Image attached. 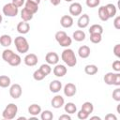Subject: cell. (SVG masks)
I'll list each match as a JSON object with an SVG mask.
<instances>
[{
    "label": "cell",
    "instance_id": "obj_1",
    "mask_svg": "<svg viewBox=\"0 0 120 120\" xmlns=\"http://www.w3.org/2000/svg\"><path fill=\"white\" fill-rule=\"evenodd\" d=\"M61 58L63 60V62L68 66V67H74L77 64V58L75 55V52H73V50L71 49H65L62 52L61 54Z\"/></svg>",
    "mask_w": 120,
    "mask_h": 120
},
{
    "label": "cell",
    "instance_id": "obj_2",
    "mask_svg": "<svg viewBox=\"0 0 120 120\" xmlns=\"http://www.w3.org/2000/svg\"><path fill=\"white\" fill-rule=\"evenodd\" d=\"M14 44H15L16 50L20 53H25L29 50V43H28L27 39L25 38L22 37V36H19V37L15 38Z\"/></svg>",
    "mask_w": 120,
    "mask_h": 120
},
{
    "label": "cell",
    "instance_id": "obj_3",
    "mask_svg": "<svg viewBox=\"0 0 120 120\" xmlns=\"http://www.w3.org/2000/svg\"><path fill=\"white\" fill-rule=\"evenodd\" d=\"M17 112H18V107H17V105H15L14 103H9V104L7 105V107L3 111L2 116L6 120H11V119L15 118Z\"/></svg>",
    "mask_w": 120,
    "mask_h": 120
},
{
    "label": "cell",
    "instance_id": "obj_4",
    "mask_svg": "<svg viewBox=\"0 0 120 120\" xmlns=\"http://www.w3.org/2000/svg\"><path fill=\"white\" fill-rule=\"evenodd\" d=\"M3 14L7 17H15L19 12V8H17L12 3H8L3 7Z\"/></svg>",
    "mask_w": 120,
    "mask_h": 120
},
{
    "label": "cell",
    "instance_id": "obj_5",
    "mask_svg": "<svg viewBox=\"0 0 120 120\" xmlns=\"http://www.w3.org/2000/svg\"><path fill=\"white\" fill-rule=\"evenodd\" d=\"M22 89L19 83H14L9 88V95L14 99L19 98L22 96Z\"/></svg>",
    "mask_w": 120,
    "mask_h": 120
},
{
    "label": "cell",
    "instance_id": "obj_6",
    "mask_svg": "<svg viewBox=\"0 0 120 120\" xmlns=\"http://www.w3.org/2000/svg\"><path fill=\"white\" fill-rule=\"evenodd\" d=\"M64 94L66 97L68 98H71L73 96H75L76 92H77V88H76V85L72 82H68L65 86H64Z\"/></svg>",
    "mask_w": 120,
    "mask_h": 120
},
{
    "label": "cell",
    "instance_id": "obj_7",
    "mask_svg": "<svg viewBox=\"0 0 120 120\" xmlns=\"http://www.w3.org/2000/svg\"><path fill=\"white\" fill-rule=\"evenodd\" d=\"M69 13L70 15L72 16H79L82 14V7L80 3L78 2H75V3H72L70 6H69Z\"/></svg>",
    "mask_w": 120,
    "mask_h": 120
},
{
    "label": "cell",
    "instance_id": "obj_8",
    "mask_svg": "<svg viewBox=\"0 0 120 120\" xmlns=\"http://www.w3.org/2000/svg\"><path fill=\"white\" fill-rule=\"evenodd\" d=\"M38 56L35 54V53H28L25 55L24 59H23V62L26 66L28 67H34L38 64Z\"/></svg>",
    "mask_w": 120,
    "mask_h": 120
},
{
    "label": "cell",
    "instance_id": "obj_9",
    "mask_svg": "<svg viewBox=\"0 0 120 120\" xmlns=\"http://www.w3.org/2000/svg\"><path fill=\"white\" fill-rule=\"evenodd\" d=\"M45 60L47 62V64L49 65H56L59 61V56L56 52H50L46 54L45 56Z\"/></svg>",
    "mask_w": 120,
    "mask_h": 120
},
{
    "label": "cell",
    "instance_id": "obj_10",
    "mask_svg": "<svg viewBox=\"0 0 120 120\" xmlns=\"http://www.w3.org/2000/svg\"><path fill=\"white\" fill-rule=\"evenodd\" d=\"M53 74L56 76V77H64L67 72H68V69L67 68L64 66V65H55V67L53 68V70H52Z\"/></svg>",
    "mask_w": 120,
    "mask_h": 120
},
{
    "label": "cell",
    "instance_id": "obj_11",
    "mask_svg": "<svg viewBox=\"0 0 120 120\" xmlns=\"http://www.w3.org/2000/svg\"><path fill=\"white\" fill-rule=\"evenodd\" d=\"M51 104L54 109H59L65 104V99H64V98L62 96L56 95L55 97L52 98V99L51 101Z\"/></svg>",
    "mask_w": 120,
    "mask_h": 120
},
{
    "label": "cell",
    "instance_id": "obj_12",
    "mask_svg": "<svg viewBox=\"0 0 120 120\" xmlns=\"http://www.w3.org/2000/svg\"><path fill=\"white\" fill-rule=\"evenodd\" d=\"M60 24L64 28H69L73 25V18L70 15H64L60 19Z\"/></svg>",
    "mask_w": 120,
    "mask_h": 120
},
{
    "label": "cell",
    "instance_id": "obj_13",
    "mask_svg": "<svg viewBox=\"0 0 120 120\" xmlns=\"http://www.w3.org/2000/svg\"><path fill=\"white\" fill-rule=\"evenodd\" d=\"M89 22H90L89 16H88L87 14H82V15H81V16L79 17L78 22H77V24H78V26H79L80 28L83 29V28H85V27L88 26Z\"/></svg>",
    "mask_w": 120,
    "mask_h": 120
},
{
    "label": "cell",
    "instance_id": "obj_14",
    "mask_svg": "<svg viewBox=\"0 0 120 120\" xmlns=\"http://www.w3.org/2000/svg\"><path fill=\"white\" fill-rule=\"evenodd\" d=\"M30 30V24L27 22H24V21H22L21 22H19L17 24V31L20 33V34H27Z\"/></svg>",
    "mask_w": 120,
    "mask_h": 120
},
{
    "label": "cell",
    "instance_id": "obj_15",
    "mask_svg": "<svg viewBox=\"0 0 120 120\" xmlns=\"http://www.w3.org/2000/svg\"><path fill=\"white\" fill-rule=\"evenodd\" d=\"M49 89L52 93H58L62 89V82L60 81H58V80L52 81L50 82V84H49Z\"/></svg>",
    "mask_w": 120,
    "mask_h": 120
},
{
    "label": "cell",
    "instance_id": "obj_16",
    "mask_svg": "<svg viewBox=\"0 0 120 120\" xmlns=\"http://www.w3.org/2000/svg\"><path fill=\"white\" fill-rule=\"evenodd\" d=\"M90 52H91V50H90V48H89L88 46H86V45L81 46V47L79 48V50H78V54H79V56H80L81 58H87V57H89Z\"/></svg>",
    "mask_w": 120,
    "mask_h": 120
},
{
    "label": "cell",
    "instance_id": "obj_17",
    "mask_svg": "<svg viewBox=\"0 0 120 120\" xmlns=\"http://www.w3.org/2000/svg\"><path fill=\"white\" fill-rule=\"evenodd\" d=\"M98 18L103 21V22H106L108 21L110 18H109V15H108V12L106 10V8L105 6H101L100 8H98Z\"/></svg>",
    "mask_w": 120,
    "mask_h": 120
},
{
    "label": "cell",
    "instance_id": "obj_18",
    "mask_svg": "<svg viewBox=\"0 0 120 120\" xmlns=\"http://www.w3.org/2000/svg\"><path fill=\"white\" fill-rule=\"evenodd\" d=\"M33 17H34V14L32 12H30L29 10H27L25 8H23L22 9V11H21V18H22V21L29 22V21H31L33 19Z\"/></svg>",
    "mask_w": 120,
    "mask_h": 120
},
{
    "label": "cell",
    "instance_id": "obj_19",
    "mask_svg": "<svg viewBox=\"0 0 120 120\" xmlns=\"http://www.w3.org/2000/svg\"><path fill=\"white\" fill-rule=\"evenodd\" d=\"M28 112L33 115V116H36L38 114H39L41 112V107L38 105V104H31L29 107H28Z\"/></svg>",
    "mask_w": 120,
    "mask_h": 120
},
{
    "label": "cell",
    "instance_id": "obj_20",
    "mask_svg": "<svg viewBox=\"0 0 120 120\" xmlns=\"http://www.w3.org/2000/svg\"><path fill=\"white\" fill-rule=\"evenodd\" d=\"M11 43H12V38H11V37L9 35L5 34V35H2L0 37V44L2 46L8 47V46L11 45Z\"/></svg>",
    "mask_w": 120,
    "mask_h": 120
},
{
    "label": "cell",
    "instance_id": "obj_21",
    "mask_svg": "<svg viewBox=\"0 0 120 120\" xmlns=\"http://www.w3.org/2000/svg\"><path fill=\"white\" fill-rule=\"evenodd\" d=\"M24 8L27 9V10H29L30 12H32L33 14H35V13H37L38 12V5H37V4H35V3H32V2H30V1H25V3H24Z\"/></svg>",
    "mask_w": 120,
    "mask_h": 120
},
{
    "label": "cell",
    "instance_id": "obj_22",
    "mask_svg": "<svg viewBox=\"0 0 120 120\" xmlns=\"http://www.w3.org/2000/svg\"><path fill=\"white\" fill-rule=\"evenodd\" d=\"M72 38L74 40L78 41V42H81V41H83L85 39V33L82 31V30H76L73 35H72Z\"/></svg>",
    "mask_w": 120,
    "mask_h": 120
},
{
    "label": "cell",
    "instance_id": "obj_23",
    "mask_svg": "<svg viewBox=\"0 0 120 120\" xmlns=\"http://www.w3.org/2000/svg\"><path fill=\"white\" fill-rule=\"evenodd\" d=\"M105 8H106V10L108 12L109 18H112V17H114L116 15V7L113 4L109 3V4H107L105 6Z\"/></svg>",
    "mask_w": 120,
    "mask_h": 120
},
{
    "label": "cell",
    "instance_id": "obj_24",
    "mask_svg": "<svg viewBox=\"0 0 120 120\" xmlns=\"http://www.w3.org/2000/svg\"><path fill=\"white\" fill-rule=\"evenodd\" d=\"M98 68L96 65H86L84 68V72L87 75H95L96 73H98Z\"/></svg>",
    "mask_w": 120,
    "mask_h": 120
},
{
    "label": "cell",
    "instance_id": "obj_25",
    "mask_svg": "<svg viewBox=\"0 0 120 120\" xmlns=\"http://www.w3.org/2000/svg\"><path fill=\"white\" fill-rule=\"evenodd\" d=\"M21 63H22V58H21V56H20L19 54H17V53H14L13 56H12V57L10 58V60L8 61V64H9L10 66H12V67H17V66H19Z\"/></svg>",
    "mask_w": 120,
    "mask_h": 120
},
{
    "label": "cell",
    "instance_id": "obj_26",
    "mask_svg": "<svg viewBox=\"0 0 120 120\" xmlns=\"http://www.w3.org/2000/svg\"><path fill=\"white\" fill-rule=\"evenodd\" d=\"M10 85V78L7 75H0V87L7 88Z\"/></svg>",
    "mask_w": 120,
    "mask_h": 120
},
{
    "label": "cell",
    "instance_id": "obj_27",
    "mask_svg": "<svg viewBox=\"0 0 120 120\" xmlns=\"http://www.w3.org/2000/svg\"><path fill=\"white\" fill-rule=\"evenodd\" d=\"M103 33V27L100 24H93L89 28V34H101Z\"/></svg>",
    "mask_w": 120,
    "mask_h": 120
},
{
    "label": "cell",
    "instance_id": "obj_28",
    "mask_svg": "<svg viewBox=\"0 0 120 120\" xmlns=\"http://www.w3.org/2000/svg\"><path fill=\"white\" fill-rule=\"evenodd\" d=\"M65 112L68 114H72V113H75L76 111H77V107L74 103L72 102H68L66 105H65Z\"/></svg>",
    "mask_w": 120,
    "mask_h": 120
},
{
    "label": "cell",
    "instance_id": "obj_29",
    "mask_svg": "<svg viewBox=\"0 0 120 120\" xmlns=\"http://www.w3.org/2000/svg\"><path fill=\"white\" fill-rule=\"evenodd\" d=\"M14 53H15V52H13L12 50L6 49V50H4L3 52H2V58H3V60H4L5 62H8V61L10 60V58L13 56Z\"/></svg>",
    "mask_w": 120,
    "mask_h": 120
},
{
    "label": "cell",
    "instance_id": "obj_30",
    "mask_svg": "<svg viewBox=\"0 0 120 120\" xmlns=\"http://www.w3.org/2000/svg\"><path fill=\"white\" fill-rule=\"evenodd\" d=\"M114 75H115V73H113V72L106 73L104 78H103L104 79V82L106 84H108V85H112L113 84V80H114Z\"/></svg>",
    "mask_w": 120,
    "mask_h": 120
},
{
    "label": "cell",
    "instance_id": "obj_31",
    "mask_svg": "<svg viewBox=\"0 0 120 120\" xmlns=\"http://www.w3.org/2000/svg\"><path fill=\"white\" fill-rule=\"evenodd\" d=\"M82 110L84 111L85 112H87V113L90 115V113H92L93 111H94V106H93V104H92L91 102L86 101V102H84V103L82 105Z\"/></svg>",
    "mask_w": 120,
    "mask_h": 120
},
{
    "label": "cell",
    "instance_id": "obj_32",
    "mask_svg": "<svg viewBox=\"0 0 120 120\" xmlns=\"http://www.w3.org/2000/svg\"><path fill=\"white\" fill-rule=\"evenodd\" d=\"M58 43H59L60 46H62V47H67V48H68V46L71 45V43H72V39H71V38H69V37L67 35V36L64 37L61 40H59Z\"/></svg>",
    "mask_w": 120,
    "mask_h": 120
},
{
    "label": "cell",
    "instance_id": "obj_33",
    "mask_svg": "<svg viewBox=\"0 0 120 120\" xmlns=\"http://www.w3.org/2000/svg\"><path fill=\"white\" fill-rule=\"evenodd\" d=\"M40 118L42 120H52L53 118V114H52V112L51 111L45 110V111L40 112Z\"/></svg>",
    "mask_w": 120,
    "mask_h": 120
},
{
    "label": "cell",
    "instance_id": "obj_34",
    "mask_svg": "<svg viewBox=\"0 0 120 120\" xmlns=\"http://www.w3.org/2000/svg\"><path fill=\"white\" fill-rule=\"evenodd\" d=\"M101 39H102L101 34H90V41L92 43L98 44L101 41Z\"/></svg>",
    "mask_w": 120,
    "mask_h": 120
},
{
    "label": "cell",
    "instance_id": "obj_35",
    "mask_svg": "<svg viewBox=\"0 0 120 120\" xmlns=\"http://www.w3.org/2000/svg\"><path fill=\"white\" fill-rule=\"evenodd\" d=\"M45 77H46V76L42 73V71H41L39 68L37 69V70H35L34 73H33V78H34L36 81H42Z\"/></svg>",
    "mask_w": 120,
    "mask_h": 120
},
{
    "label": "cell",
    "instance_id": "obj_36",
    "mask_svg": "<svg viewBox=\"0 0 120 120\" xmlns=\"http://www.w3.org/2000/svg\"><path fill=\"white\" fill-rule=\"evenodd\" d=\"M39 69L42 71V73H43L45 76L49 75V74L52 72V68L50 67V65H49V64H42V65L40 66Z\"/></svg>",
    "mask_w": 120,
    "mask_h": 120
},
{
    "label": "cell",
    "instance_id": "obj_37",
    "mask_svg": "<svg viewBox=\"0 0 120 120\" xmlns=\"http://www.w3.org/2000/svg\"><path fill=\"white\" fill-rule=\"evenodd\" d=\"M100 0H86L85 4L88 8H96L99 5Z\"/></svg>",
    "mask_w": 120,
    "mask_h": 120
},
{
    "label": "cell",
    "instance_id": "obj_38",
    "mask_svg": "<svg viewBox=\"0 0 120 120\" xmlns=\"http://www.w3.org/2000/svg\"><path fill=\"white\" fill-rule=\"evenodd\" d=\"M77 116H78V118H79V119H81V120H85V119H87V118L89 117V114L81 109V111H79V112H78Z\"/></svg>",
    "mask_w": 120,
    "mask_h": 120
},
{
    "label": "cell",
    "instance_id": "obj_39",
    "mask_svg": "<svg viewBox=\"0 0 120 120\" xmlns=\"http://www.w3.org/2000/svg\"><path fill=\"white\" fill-rule=\"evenodd\" d=\"M67 36V33L65 32V31H58V32H56L55 33V36H54V38H55V39H56V41L58 42L59 40H61L64 37H66Z\"/></svg>",
    "mask_w": 120,
    "mask_h": 120
},
{
    "label": "cell",
    "instance_id": "obj_40",
    "mask_svg": "<svg viewBox=\"0 0 120 120\" xmlns=\"http://www.w3.org/2000/svg\"><path fill=\"white\" fill-rule=\"evenodd\" d=\"M112 98L115 101H120V88H116L112 92Z\"/></svg>",
    "mask_w": 120,
    "mask_h": 120
},
{
    "label": "cell",
    "instance_id": "obj_41",
    "mask_svg": "<svg viewBox=\"0 0 120 120\" xmlns=\"http://www.w3.org/2000/svg\"><path fill=\"white\" fill-rule=\"evenodd\" d=\"M112 85H116L119 86L120 85V74L119 72H116L114 75V80H113V84Z\"/></svg>",
    "mask_w": 120,
    "mask_h": 120
},
{
    "label": "cell",
    "instance_id": "obj_42",
    "mask_svg": "<svg viewBox=\"0 0 120 120\" xmlns=\"http://www.w3.org/2000/svg\"><path fill=\"white\" fill-rule=\"evenodd\" d=\"M112 68H113V70H115L116 72H119V71H120V61H119V60H115V61L112 63Z\"/></svg>",
    "mask_w": 120,
    "mask_h": 120
},
{
    "label": "cell",
    "instance_id": "obj_43",
    "mask_svg": "<svg viewBox=\"0 0 120 120\" xmlns=\"http://www.w3.org/2000/svg\"><path fill=\"white\" fill-rule=\"evenodd\" d=\"M113 26L115 29H120V16H116L113 20Z\"/></svg>",
    "mask_w": 120,
    "mask_h": 120
},
{
    "label": "cell",
    "instance_id": "obj_44",
    "mask_svg": "<svg viewBox=\"0 0 120 120\" xmlns=\"http://www.w3.org/2000/svg\"><path fill=\"white\" fill-rule=\"evenodd\" d=\"M113 53L116 57H120V44H116L113 47Z\"/></svg>",
    "mask_w": 120,
    "mask_h": 120
},
{
    "label": "cell",
    "instance_id": "obj_45",
    "mask_svg": "<svg viewBox=\"0 0 120 120\" xmlns=\"http://www.w3.org/2000/svg\"><path fill=\"white\" fill-rule=\"evenodd\" d=\"M11 3L14 4L17 8H21V7H22V5H24L25 0H12Z\"/></svg>",
    "mask_w": 120,
    "mask_h": 120
},
{
    "label": "cell",
    "instance_id": "obj_46",
    "mask_svg": "<svg viewBox=\"0 0 120 120\" xmlns=\"http://www.w3.org/2000/svg\"><path fill=\"white\" fill-rule=\"evenodd\" d=\"M105 119L106 120H117V117L114 114H112V113H108L105 116Z\"/></svg>",
    "mask_w": 120,
    "mask_h": 120
},
{
    "label": "cell",
    "instance_id": "obj_47",
    "mask_svg": "<svg viewBox=\"0 0 120 120\" xmlns=\"http://www.w3.org/2000/svg\"><path fill=\"white\" fill-rule=\"evenodd\" d=\"M70 119H71V117H70V115H68V113L62 114L59 116V120H70Z\"/></svg>",
    "mask_w": 120,
    "mask_h": 120
},
{
    "label": "cell",
    "instance_id": "obj_48",
    "mask_svg": "<svg viewBox=\"0 0 120 120\" xmlns=\"http://www.w3.org/2000/svg\"><path fill=\"white\" fill-rule=\"evenodd\" d=\"M50 2H51V4L53 5V6H58V5L60 4L61 0H50Z\"/></svg>",
    "mask_w": 120,
    "mask_h": 120
},
{
    "label": "cell",
    "instance_id": "obj_49",
    "mask_svg": "<svg viewBox=\"0 0 120 120\" xmlns=\"http://www.w3.org/2000/svg\"><path fill=\"white\" fill-rule=\"evenodd\" d=\"M27 1H30V2L35 3V4H37V5H38V4L40 3V0H27Z\"/></svg>",
    "mask_w": 120,
    "mask_h": 120
},
{
    "label": "cell",
    "instance_id": "obj_50",
    "mask_svg": "<svg viewBox=\"0 0 120 120\" xmlns=\"http://www.w3.org/2000/svg\"><path fill=\"white\" fill-rule=\"evenodd\" d=\"M91 119H98V120H100V117H98V116H93V117H91Z\"/></svg>",
    "mask_w": 120,
    "mask_h": 120
},
{
    "label": "cell",
    "instance_id": "obj_51",
    "mask_svg": "<svg viewBox=\"0 0 120 120\" xmlns=\"http://www.w3.org/2000/svg\"><path fill=\"white\" fill-rule=\"evenodd\" d=\"M2 20H3V18H2V15H1V13H0V23L2 22Z\"/></svg>",
    "mask_w": 120,
    "mask_h": 120
},
{
    "label": "cell",
    "instance_id": "obj_52",
    "mask_svg": "<svg viewBox=\"0 0 120 120\" xmlns=\"http://www.w3.org/2000/svg\"><path fill=\"white\" fill-rule=\"evenodd\" d=\"M66 2H71V1H73V0H65Z\"/></svg>",
    "mask_w": 120,
    "mask_h": 120
},
{
    "label": "cell",
    "instance_id": "obj_53",
    "mask_svg": "<svg viewBox=\"0 0 120 120\" xmlns=\"http://www.w3.org/2000/svg\"><path fill=\"white\" fill-rule=\"evenodd\" d=\"M45 1H46V0H45Z\"/></svg>",
    "mask_w": 120,
    "mask_h": 120
}]
</instances>
